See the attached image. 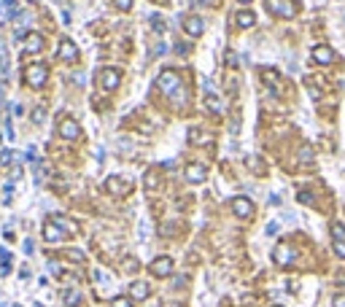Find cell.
<instances>
[{
  "label": "cell",
  "mask_w": 345,
  "mask_h": 307,
  "mask_svg": "<svg viewBox=\"0 0 345 307\" xmlns=\"http://www.w3.org/2000/svg\"><path fill=\"white\" fill-rule=\"evenodd\" d=\"M157 87L162 89L164 97H170L176 105H186V100H189V89L183 87L181 75H178L176 70H162V73H159V78H157Z\"/></svg>",
  "instance_id": "obj_1"
},
{
  "label": "cell",
  "mask_w": 345,
  "mask_h": 307,
  "mask_svg": "<svg viewBox=\"0 0 345 307\" xmlns=\"http://www.w3.org/2000/svg\"><path fill=\"white\" fill-rule=\"evenodd\" d=\"M71 235H76V224L68 221L65 216H52L43 224V240L46 243H65Z\"/></svg>",
  "instance_id": "obj_2"
},
{
  "label": "cell",
  "mask_w": 345,
  "mask_h": 307,
  "mask_svg": "<svg viewBox=\"0 0 345 307\" xmlns=\"http://www.w3.org/2000/svg\"><path fill=\"white\" fill-rule=\"evenodd\" d=\"M202 87H205V108L211 110V113H216V116H221L224 110H227V105H224V100L216 94L213 81L211 78H202Z\"/></svg>",
  "instance_id": "obj_3"
},
{
  "label": "cell",
  "mask_w": 345,
  "mask_h": 307,
  "mask_svg": "<svg viewBox=\"0 0 345 307\" xmlns=\"http://www.w3.org/2000/svg\"><path fill=\"white\" fill-rule=\"evenodd\" d=\"M24 81H27L33 89H41L43 84L49 81V68H46V65H41V62L27 65V70H24Z\"/></svg>",
  "instance_id": "obj_4"
},
{
  "label": "cell",
  "mask_w": 345,
  "mask_h": 307,
  "mask_svg": "<svg viewBox=\"0 0 345 307\" xmlns=\"http://www.w3.org/2000/svg\"><path fill=\"white\" fill-rule=\"evenodd\" d=\"M267 11H272L275 17H283V19H291L297 14V3L294 0H264Z\"/></svg>",
  "instance_id": "obj_5"
},
{
  "label": "cell",
  "mask_w": 345,
  "mask_h": 307,
  "mask_svg": "<svg viewBox=\"0 0 345 307\" xmlns=\"http://www.w3.org/2000/svg\"><path fill=\"white\" fill-rule=\"evenodd\" d=\"M294 259H297V251L291 248L289 243H278L272 248V261L278 267H289V264H294Z\"/></svg>",
  "instance_id": "obj_6"
},
{
  "label": "cell",
  "mask_w": 345,
  "mask_h": 307,
  "mask_svg": "<svg viewBox=\"0 0 345 307\" xmlns=\"http://www.w3.org/2000/svg\"><path fill=\"white\" fill-rule=\"evenodd\" d=\"M332 245H334V253L340 259H345V224H332Z\"/></svg>",
  "instance_id": "obj_7"
},
{
  "label": "cell",
  "mask_w": 345,
  "mask_h": 307,
  "mask_svg": "<svg viewBox=\"0 0 345 307\" xmlns=\"http://www.w3.org/2000/svg\"><path fill=\"white\" fill-rule=\"evenodd\" d=\"M229 205H232V213L237 216V218H251L254 216V202L248 197H235Z\"/></svg>",
  "instance_id": "obj_8"
},
{
  "label": "cell",
  "mask_w": 345,
  "mask_h": 307,
  "mask_svg": "<svg viewBox=\"0 0 345 307\" xmlns=\"http://www.w3.org/2000/svg\"><path fill=\"white\" fill-rule=\"evenodd\" d=\"M183 175H186L189 183H202V181L208 178V167H205L202 162H192V164H186Z\"/></svg>",
  "instance_id": "obj_9"
},
{
  "label": "cell",
  "mask_w": 345,
  "mask_h": 307,
  "mask_svg": "<svg viewBox=\"0 0 345 307\" xmlns=\"http://www.w3.org/2000/svg\"><path fill=\"white\" fill-rule=\"evenodd\" d=\"M100 84H103V89H106V92H113V89L122 84V73H119V70H113V68H106L103 73H100Z\"/></svg>",
  "instance_id": "obj_10"
},
{
  "label": "cell",
  "mask_w": 345,
  "mask_h": 307,
  "mask_svg": "<svg viewBox=\"0 0 345 307\" xmlns=\"http://www.w3.org/2000/svg\"><path fill=\"white\" fill-rule=\"evenodd\" d=\"M170 272H173V259H170V256H159V259L151 261V275H157V278H167Z\"/></svg>",
  "instance_id": "obj_11"
},
{
  "label": "cell",
  "mask_w": 345,
  "mask_h": 307,
  "mask_svg": "<svg viewBox=\"0 0 345 307\" xmlns=\"http://www.w3.org/2000/svg\"><path fill=\"white\" fill-rule=\"evenodd\" d=\"M76 57H78V46L71 41V38H62V41H59V59H65V62H73Z\"/></svg>",
  "instance_id": "obj_12"
},
{
  "label": "cell",
  "mask_w": 345,
  "mask_h": 307,
  "mask_svg": "<svg viewBox=\"0 0 345 307\" xmlns=\"http://www.w3.org/2000/svg\"><path fill=\"white\" fill-rule=\"evenodd\" d=\"M183 30L189 33V38H200L205 33V22L200 17H186L183 19Z\"/></svg>",
  "instance_id": "obj_13"
},
{
  "label": "cell",
  "mask_w": 345,
  "mask_h": 307,
  "mask_svg": "<svg viewBox=\"0 0 345 307\" xmlns=\"http://www.w3.org/2000/svg\"><path fill=\"white\" fill-rule=\"evenodd\" d=\"M310 57H313V62H318V65H332L334 62V52L329 46H313V54H310Z\"/></svg>",
  "instance_id": "obj_14"
},
{
  "label": "cell",
  "mask_w": 345,
  "mask_h": 307,
  "mask_svg": "<svg viewBox=\"0 0 345 307\" xmlns=\"http://www.w3.org/2000/svg\"><path fill=\"white\" fill-rule=\"evenodd\" d=\"M59 135H62L65 140H76L78 135H81V127H78L73 119H62V122H59Z\"/></svg>",
  "instance_id": "obj_15"
},
{
  "label": "cell",
  "mask_w": 345,
  "mask_h": 307,
  "mask_svg": "<svg viewBox=\"0 0 345 307\" xmlns=\"http://www.w3.org/2000/svg\"><path fill=\"white\" fill-rule=\"evenodd\" d=\"M148 294H151V289H148V283H143V280H135V283H129V299H148Z\"/></svg>",
  "instance_id": "obj_16"
},
{
  "label": "cell",
  "mask_w": 345,
  "mask_h": 307,
  "mask_svg": "<svg viewBox=\"0 0 345 307\" xmlns=\"http://www.w3.org/2000/svg\"><path fill=\"white\" fill-rule=\"evenodd\" d=\"M106 189L111 191V194H129V189H132V186H129L127 181H122V178H116V175H111V178L106 181Z\"/></svg>",
  "instance_id": "obj_17"
},
{
  "label": "cell",
  "mask_w": 345,
  "mask_h": 307,
  "mask_svg": "<svg viewBox=\"0 0 345 307\" xmlns=\"http://www.w3.org/2000/svg\"><path fill=\"white\" fill-rule=\"evenodd\" d=\"M24 52L27 54H41L43 52V38L38 33H30L27 41H24Z\"/></svg>",
  "instance_id": "obj_18"
},
{
  "label": "cell",
  "mask_w": 345,
  "mask_h": 307,
  "mask_svg": "<svg viewBox=\"0 0 345 307\" xmlns=\"http://www.w3.org/2000/svg\"><path fill=\"white\" fill-rule=\"evenodd\" d=\"M211 140H213V138H211L208 132H202V129H197V127L189 129V143H192V145H208Z\"/></svg>",
  "instance_id": "obj_19"
},
{
  "label": "cell",
  "mask_w": 345,
  "mask_h": 307,
  "mask_svg": "<svg viewBox=\"0 0 345 307\" xmlns=\"http://www.w3.org/2000/svg\"><path fill=\"white\" fill-rule=\"evenodd\" d=\"M254 24H256V14L254 11H237V27L248 30V27H254Z\"/></svg>",
  "instance_id": "obj_20"
},
{
  "label": "cell",
  "mask_w": 345,
  "mask_h": 307,
  "mask_svg": "<svg viewBox=\"0 0 345 307\" xmlns=\"http://www.w3.org/2000/svg\"><path fill=\"white\" fill-rule=\"evenodd\" d=\"M262 81L267 87H272V94H281V87H278V73L275 70H262Z\"/></svg>",
  "instance_id": "obj_21"
},
{
  "label": "cell",
  "mask_w": 345,
  "mask_h": 307,
  "mask_svg": "<svg viewBox=\"0 0 345 307\" xmlns=\"http://www.w3.org/2000/svg\"><path fill=\"white\" fill-rule=\"evenodd\" d=\"M62 302L68 307H78V305H81V294H78V291H73V289H68L62 294Z\"/></svg>",
  "instance_id": "obj_22"
},
{
  "label": "cell",
  "mask_w": 345,
  "mask_h": 307,
  "mask_svg": "<svg viewBox=\"0 0 345 307\" xmlns=\"http://www.w3.org/2000/svg\"><path fill=\"white\" fill-rule=\"evenodd\" d=\"M159 186V173L157 170H148L146 173V189H157Z\"/></svg>",
  "instance_id": "obj_23"
},
{
  "label": "cell",
  "mask_w": 345,
  "mask_h": 307,
  "mask_svg": "<svg viewBox=\"0 0 345 307\" xmlns=\"http://www.w3.org/2000/svg\"><path fill=\"white\" fill-rule=\"evenodd\" d=\"M310 159H313V148H310V145H302V151H299V162L310 164Z\"/></svg>",
  "instance_id": "obj_24"
},
{
  "label": "cell",
  "mask_w": 345,
  "mask_h": 307,
  "mask_svg": "<svg viewBox=\"0 0 345 307\" xmlns=\"http://www.w3.org/2000/svg\"><path fill=\"white\" fill-rule=\"evenodd\" d=\"M11 162H14V154L8 148H3V151H0V164L6 167V164H11Z\"/></svg>",
  "instance_id": "obj_25"
},
{
  "label": "cell",
  "mask_w": 345,
  "mask_h": 307,
  "mask_svg": "<svg viewBox=\"0 0 345 307\" xmlns=\"http://www.w3.org/2000/svg\"><path fill=\"white\" fill-rule=\"evenodd\" d=\"M111 305H113V307H132V299H129V296H116Z\"/></svg>",
  "instance_id": "obj_26"
},
{
  "label": "cell",
  "mask_w": 345,
  "mask_h": 307,
  "mask_svg": "<svg viewBox=\"0 0 345 307\" xmlns=\"http://www.w3.org/2000/svg\"><path fill=\"white\" fill-rule=\"evenodd\" d=\"M151 24H154V30H157V33H164V19L159 17V14H154V17H151Z\"/></svg>",
  "instance_id": "obj_27"
},
{
  "label": "cell",
  "mask_w": 345,
  "mask_h": 307,
  "mask_svg": "<svg viewBox=\"0 0 345 307\" xmlns=\"http://www.w3.org/2000/svg\"><path fill=\"white\" fill-rule=\"evenodd\" d=\"M8 8H11V14H17L14 11V0H3V3H0V17H6Z\"/></svg>",
  "instance_id": "obj_28"
},
{
  "label": "cell",
  "mask_w": 345,
  "mask_h": 307,
  "mask_svg": "<svg viewBox=\"0 0 345 307\" xmlns=\"http://www.w3.org/2000/svg\"><path fill=\"white\" fill-rule=\"evenodd\" d=\"M113 6H116L119 11H129V8H132V0H113Z\"/></svg>",
  "instance_id": "obj_29"
},
{
  "label": "cell",
  "mask_w": 345,
  "mask_h": 307,
  "mask_svg": "<svg viewBox=\"0 0 345 307\" xmlns=\"http://www.w3.org/2000/svg\"><path fill=\"white\" fill-rule=\"evenodd\" d=\"M176 52H178V54H192V43L178 41V43H176Z\"/></svg>",
  "instance_id": "obj_30"
},
{
  "label": "cell",
  "mask_w": 345,
  "mask_h": 307,
  "mask_svg": "<svg viewBox=\"0 0 345 307\" xmlns=\"http://www.w3.org/2000/svg\"><path fill=\"white\" fill-rule=\"evenodd\" d=\"M305 87H308V92H310V97H313V100H318V97H321V89H318V87H313L310 81H305Z\"/></svg>",
  "instance_id": "obj_31"
},
{
  "label": "cell",
  "mask_w": 345,
  "mask_h": 307,
  "mask_svg": "<svg viewBox=\"0 0 345 307\" xmlns=\"http://www.w3.org/2000/svg\"><path fill=\"white\" fill-rule=\"evenodd\" d=\"M299 202H302V205H313V194H310V191H299Z\"/></svg>",
  "instance_id": "obj_32"
},
{
  "label": "cell",
  "mask_w": 345,
  "mask_h": 307,
  "mask_svg": "<svg viewBox=\"0 0 345 307\" xmlns=\"http://www.w3.org/2000/svg\"><path fill=\"white\" fill-rule=\"evenodd\" d=\"M194 3H197V6H208V8H216L218 3H221V0H194Z\"/></svg>",
  "instance_id": "obj_33"
},
{
  "label": "cell",
  "mask_w": 345,
  "mask_h": 307,
  "mask_svg": "<svg viewBox=\"0 0 345 307\" xmlns=\"http://www.w3.org/2000/svg\"><path fill=\"white\" fill-rule=\"evenodd\" d=\"M278 226H281V224H278V221H270V224H267V229H264V232H267V235H278Z\"/></svg>",
  "instance_id": "obj_34"
},
{
  "label": "cell",
  "mask_w": 345,
  "mask_h": 307,
  "mask_svg": "<svg viewBox=\"0 0 345 307\" xmlns=\"http://www.w3.org/2000/svg\"><path fill=\"white\" fill-rule=\"evenodd\" d=\"M332 307H345V294H337L332 299Z\"/></svg>",
  "instance_id": "obj_35"
},
{
  "label": "cell",
  "mask_w": 345,
  "mask_h": 307,
  "mask_svg": "<svg viewBox=\"0 0 345 307\" xmlns=\"http://www.w3.org/2000/svg\"><path fill=\"white\" fill-rule=\"evenodd\" d=\"M68 256H71L73 261H84V253H81V251H68Z\"/></svg>",
  "instance_id": "obj_36"
},
{
  "label": "cell",
  "mask_w": 345,
  "mask_h": 307,
  "mask_svg": "<svg viewBox=\"0 0 345 307\" xmlns=\"http://www.w3.org/2000/svg\"><path fill=\"white\" fill-rule=\"evenodd\" d=\"M33 251H36V245H33V240H24V253H33Z\"/></svg>",
  "instance_id": "obj_37"
},
{
  "label": "cell",
  "mask_w": 345,
  "mask_h": 307,
  "mask_svg": "<svg viewBox=\"0 0 345 307\" xmlns=\"http://www.w3.org/2000/svg\"><path fill=\"white\" fill-rule=\"evenodd\" d=\"M43 116H46V110H43V108H36V122H38V124L43 122Z\"/></svg>",
  "instance_id": "obj_38"
},
{
  "label": "cell",
  "mask_w": 345,
  "mask_h": 307,
  "mask_svg": "<svg viewBox=\"0 0 345 307\" xmlns=\"http://www.w3.org/2000/svg\"><path fill=\"white\" fill-rule=\"evenodd\" d=\"M27 162H36V148H27Z\"/></svg>",
  "instance_id": "obj_39"
},
{
  "label": "cell",
  "mask_w": 345,
  "mask_h": 307,
  "mask_svg": "<svg viewBox=\"0 0 345 307\" xmlns=\"http://www.w3.org/2000/svg\"><path fill=\"white\" fill-rule=\"evenodd\" d=\"M164 52H167V46H164V43H159V46L154 49V54H164Z\"/></svg>",
  "instance_id": "obj_40"
},
{
  "label": "cell",
  "mask_w": 345,
  "mask_h": 307,
  "mask_svg": "<svg viewBox=\"0 0 345 307\" xmlns=\"http://www.w3.org/2000/svg\"><path fill=\"white\" fill-rule=\"evenodd\" d=\"M237 3H243V6H246V3H251V0H237Z\"/></svg>",
  "instance_id": "obj_41"
},
{
  "label": "cell",
  "mask_w": 345,
  "mask_h": 307,
  "mask_svg": "<svg viewBox=\"0 0 345 307\" xmlns=\"http://www.w3.org/2000/svg\"><path fill=\"white\" fill-rule=\"evenodd\" d=\"M275 307H281V305H275Z\"/></svg>",
  "instance_id": "obj_42"
}]
</instances>
